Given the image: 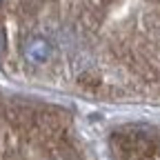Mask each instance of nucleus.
Instances as JSON below:
<instances>
[{
	"label": "nucleus",
	"instance_id": "obj_1",
	"mask_svg": "<svg viewBox=\"0 0 160 160\" xmlns=\"http://www.w3.org/2000/svg\"><path fill=\"white\" fill-rule=\"evenodd\" d=\"M51 51H53L51 42L47 38H42V36H33L31 40H27V45H25V58L31 65H45L51 58Z\"/></svg>",
	"mask_w": 160,
	"mask_h": 160
}]
</instances>
